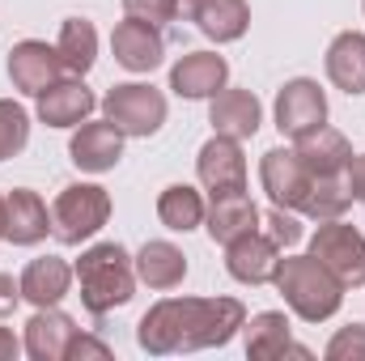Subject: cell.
I'll return each instance as SVG.
<instances>
[{
    "instance_id": "6da1fadb",
    "label": "cell",
    "mask_w": 365,
    "mask_h": 361,
    "mask_svg": "<svg viewBox=\"0 0 365 361\" xmlns=\"http://www.w3.org/2000/svg\"><path fill=\"white\" fill-rule=\"evenodd\" d=\"M247 323V306L238 298H162L136 323V345L149 357L225 349Z\"/></svg>"
},
{
    "instance_id": "7a4b0ae2",
    "label": "cell",
    "mask_w": 365,
    "mask_h": 361,
    "mask_svg": "<svg viewBox=\"0 0 365 361\" xmlns=\"http://www.w3.org/2000/svg\"><path fill=\"white\" fill-rule=\"evenodd\" d=\"M73 272L81 285V306L90 315H110L136 293V264L119 243H93L90 251H81Z\"/></svg>"
},
{
    "instance_id": "3957f363",
    "label": "cell",
    "mask_w": 365,
    "mask_h": 361,
    "mask_svg": "<svg viewBox=\"0 0 365 361\" xmlns=\"http://www.w3.org/2000/svg\"><path fill=\"white\" fill-rule=\"evenodd\" d=\"M272 285L280 289L284 306L302 323H327L340 310V302H344V285L323 268L314 255H289V260H280Z\"/></svg>"
},
{
    "instance_id": "277c9868",
    "label": "cell",
    "mask_w": 365,
    "mask_h": 361,
    "mask_svg": "<svg viewBox=\"0 0 365 361\" xmlns=\"http://www.w3.org/2000/svg\"><path fill=\"white\" fill-rule=\"evenodd\" d=\"M110 221V191L98 183H68L51 204V234L64 247H81Z\"/></svg>"
},
{
    "instance_id": "5b68a950",
    "label": "cell",
    "mask_w": 365,
    "mask_h": 361,
    "mask_svg": "<svg viewBox=\"0 0 365 361\" xmlns=\"http://www.w3.org/2000/svg\"><path fill=\"white\" fill-rule=\"evenodd\" d=\"M166 93L153 90L149 81H123L102 98V119H110L123 136H153L166 123Z\"/></svg>"
},
{
    "instance_id": "8992f818",
    "label": "cell",
    "mask_w": 365,
    "mask_h": 361,
    "mask_svg": "<svg viewBox=\"0 0 365 361\" xmlns=\"http://www.w3.org/2000/svg\"><path fill=\"white\" fill-rule=\"evenodd\" d=\"M310 255L344 289L365 285V234L357 225H344V217L340 221H319V230L310 238Z\"/></svg>"
},
{
    "instance_id": "52a82bcc",
    "label": "cell",
    "mask_w": 365,
    "mask_h": 361,
    "mask_svg": "<svg viewBox=\"0 0 365 361\" xmlns=\"http://www.w3.org/2000/svg\"><path fill=\"white\" fill-rule=\"evenodd\" d=\"M259 183L268 191L276 208H289V213H302L306 200H310V187L314 175L306 171V162L297 158V149H268L259 158Z\"/></svg>"
},
{
    "instance_id": "ba28073f",
    "label": "cell",
    "mask_w": 365,
    "mask_h": 361,
    "mask_svg": "<svg viewBox=\"0 0 365 361\" xmlns=\"http://www.w3.org/2000/svg\"><path fill=\"white\" fill-rule=\"evenodd\" d=\"M272 111H276L280 136L297 141V136H306V132L327 123V93L319 90V81H310V77H293V81L280 86Z\"/></svg>"
},
{
    "instance_id": "9c48e42d",
    "label": "cell",
    "mask_w": 365,
    "mask_h": 361,
    "mask_svg": "<svg viewBox=\"0 0 365 361\" xmlns=\"http://www.w3.org/2000/svg\"><path fill=\"white\" fill-rule=\"evenodd\" d=\"M60 77H68V73H64V60H60V51L47 47L43 39H21V43L9 51V81H13L17 93L38 98L47 86H56Z\"/></svg>"
},
{
    "instance_id": "30bf717a",
    "label": "cell",
    "mask_w": 365,
    "mask_h": 361,
    "mask_svg": "<svg viewBox=\"0 0 365 361\" xmlns=\"http://www.w3.org/2000/svg\"><path fill=\"white\" fill-rule=\"evenodd\" d=\"M68 158L86 175H106L123 158V132L110 119H86V123H77V132L68 141Z\"/></svg>"
},
{
    "instance_id": "8fae6325",
    "label": "cell",
    "mask_w": 365,
    "mask_h": 361,
    "mask_svg": "<svg viewBox=\"0 0 365 361\" xmlns=\"http://www.w3.org/2000/svg\"><path fill=\"white\" fill-rule=\"evenodd\" d=\"M195 175L200 183L217 195V191H247V158H242V141L212 132V141H204L200 158H195Z\"/></svg>"
},
{
    "instance_id": "7c38bea8",
    "label": "cell",
    "mask_w": 365,
    "mask_h": 361,
    "mask_svg": "<svg viewBox=\"0 0 365 361\" xmlns=\"http://www.w3.org/2000/svg\"><path fill=\"white\" fill-rule=\"evenodd\" d=\"M110 51H115V60H119L128 73H153V68H162V60H166L162 26H149V21L128 17V21H119V26L110 30Z\"/></svg>"
},
{
    "instance_id": "4fadbf2b",
    "label": "cell",
    "mask_w": 365,
    "mask_h": 361,
    "mask_svg": "<svg viewBox=\"0 0 365 361\" xmlns=\"http://www.w3.org/2000/svg\"><path fill=\"white\" fill-rule=\"evenodd\" d=\"M276 264H280V247L264 230H251L234 243H225V272L238 280V285H268L276 276Z\"/></svg>"
},
{
    "instance_id": "5bb4252c",
    "label": "cell",
    "mask_w": 365,
    "mask_h": 361,
    "mask_svg": "<svg viewBox=\"0 0 365 361\" xmlns=\"http://www.w3.org/2000/svg\"><path fill=\"white\" fill-rule=\"evenodd\" d=\"M225 86H230V64L217 51H187L179 64L170 68V90L179 98H187V102L217 98Z\"/></svg>"
},
{
    "instance_id": "9a60e30c",
    "label": "cell",
    "mask_w": 365,
    "mask_h": 361,
    "mask_svg": "<svg viewBox=\"0 0 365 361\" xmlns=\"http://www.w3.org/2000/svg\"><path fill=\"white\" fill-rule=\"evenodd\" d=\"M98 111V98L86 86V77H60L56 86L38 93V119L47 128H77Z\"/></svg>"
},
{
    "instance_id": "2e32d148",
    "label": "cell",
    "mask_w": 365,
    "mask_h": 361,
    "mask_svg": "<svg viewBox=\"0 0 365 361\" xmlns=\"http://www.w3.org/2000/svg\"><path fill=\"white\" fill-rule=\"evenodd\" d=\"M208 123L212 132L221 136H234V141H251L264 123V106L251 90H238V86H225L217 98H208Z\"/></svg>"
},
{
    "instance_id": "e0dca14e",
    "label": "cell",
    "mask_w": 365,
    "mask_h": 361,
    "mask_svg": "<svg viewBox=\"0 0 365 361\" xmlns=\"http://www.w3.org/2000/svg\"><path fill=\"white\" fill-rule=\"evenodd\" d=\"M259 221L264 217H259V208H255V200L247 191H217L208 200V213H204V230L221 247L242 238V234H251V230H259Z\"/></svg>"
},
{
    "instance_id": "ac0fdd59",
    "label": "cell",
    "mask_w": 365,
    "mask_h": 361,
    "mask_svg": "<svg viewBox=\"0 0 365 361\" xmlns=\"http://www.w3.org/2000/svg\"><path fill=\"white\" fill-rule=\"evenodd\" d=\"M17 280H21V302L43 310V306H60L68 298L77 272L68 268V260H60V255H38V260L26 264V272Z\"/></svg>"
},
{
    "instance_id": "d6986e66",
    "label": "cell",
    "mask_w": 365,
    "mask_h": 361,
    "mask_svg": "<svg viewBox=\"0 0 365 361\" xmlns=\"http://www.w3.org/2000/svg\"><path fill=\"white\" fill-rule=\"evenodd\" d=\"M81 327L64 315V310H56V306H43V310H34V319L26 323V336H21V353L34 361H64L68 353V340L77 336Z\"/></svg>"
},
{
    "instance_id": "ffe728a7",
    "label": "cell",
    "mask_w": 365,
    "mask_h": 361,
    "mask_svg": "<svg viewBox=\"0 0 365 361\" xmlns=\"http://www.w3.org/2000/svg\"><path fill=\"white\" fill-rule=\"evenodd\" d=\"M242 332H247V357H255V361H272V357H284V353L310 357V349L293 345L284 310H259V315H251L242 323Z\"/></svg>"
},
{
    "instance_id": "44dd1931",
    "label": "cell",
    "mask_w": 365,
    "mask_h": 361,
    "mask_svg": "<svg viewBox=\"0 0 365 361\" xmlns=\"http://www.w3.org/2000/svg\"><path fill=\"white\" fill-rule=\"evenodd\" d=\"M47 234H51V213H47L43 195L30 191V187H13L9 191V230H4V238L13 247H38Z\"/></svg>"
},
{
    "instance_id": "7402d4cb",
    "label": "cell",
    "mask_w": 365,
    "mask_h": 361,
    "mask_svg": "<svg viewBox=\"0 0 365 361\" xmlns=\"http://www.w3.org/2000/svg\"><path fill=\"white\" fill-rule=\"evenodd\" d=\"M132 264H136V280L149 285V289H158V293L179 289L182 276H187V255H182L175 243H166V238H149L132 255Z\"/></svg>"
},
{
    "instance_id": "603a6c76",
    "label": "cell",
    "mask_w": 365,
    "mask_h": 361,
    "mask_svg": "<svg viewBox=\"0 0 365 361\" xmlns=\"http://www.w3.org/2000/svg\"><path fill=\"white\" fill-rule=\"evenodd\" d=\"M323 64H327V81H331L336 90H344L349 98L365 93V34L361 30L336 34Z\"/></svg>"
},
{
    "instance_id": "cb8c5ba5",
    "label": "cell",
    "mask_w": 365,
    "mask_h": 361,
    "mask_svg": "<svg viewBox=\"0 0 365 361\" xmlns=\"http://www.w3.org/2000/svg\"><path fill=\"white\" fill-rule=\"evenodd\" d=\"M293 149H297V158L306 162L310 175H344V166H349V158H353L349 136L336 132V128H327V123L314 128V132H306V136H297Z\"/></svg>"
},
{
    "instance_id": "d4e9b609",
    "label": "cell",
    "mask_w": 365,
    "mask_h": 361,
    "mask_svg": "<svg viewBox=\"0 0 365 361\" xmlns=\"http://www.w3.org/2000/svg\"><path fill=\"white\" fill-rule=\"evenodd\" d=\"M195 26L212 43H238L251 26V4L247 0H204L195 13Z\"/></svg>"
},
{
    "instance_id": "484cf974",
    "label": "cell",
    "mask_w": 365,
    "mask_h": 361,
    "mask_svg": "<svg viewBox=\"0 0 365 361\" xmlns=\"http://www.w3.org/2000/svg\"><path fill=\"white\" fill-rule=\"evenodd\" d=\"M56 51H60L68 77H86L93 68V60H98V30H93L90 17H64Z\"/></svg>"
},
{
    "instance_id": "4316f807",
    "label": "cell",
    "mask_w": 365,
    "mask_h": 361,
    "mask_svg": "<svg viewBox=\"0 0 365 361\" xmlns=\"http://www.w3.org/2000/svg\"><path fill=\"white\" fill-rule=\"evenodd\" d=\"M204 213H208V204L191 183H170L158 195V221L166 230H175V234H187V230L204 225Z\"/></svg>"
},
{
    "instance_id": "83f0119b",
    "label": "cell",
    "mask_w": 365,
    "mask_h": 361,
    "mask_svg": "<svg viewBox=\"0 0 365 361\" xmlns=\"http://www.w3.org/2000/svg\"><path fill=\"white\" fill-rule=\"evenodd\" d=\"M353 195L344 187V175H314V187H310V200L302 208V217L310 221H340L349 213Z\"/></svg>"
},
{
    "instance_id": "f1b7e54d",
    "label": "cell",
    "mask_w": 365,
    "mask_h": 361,
    "mask_svg": "<svg viewBox=\"0 0 365 361\" xmlns=\"http://www.w3.org/2000/svg\"><path fill=\"white\" fill-rule=\"evenodd\" d=\"M30 141V115L21 102L13 98H0V162L4 158H17Z\"/></svg>"
},
{
    "instance_id": "f546056e",
    "label": "cell",
    "mask_w": 365,
    "mask_h": 361,
    "mask_svg": "<svg viewBox=\"0 0 365 361\" xmlns=\"http://www.w3.org/2000/svg\"><path fill=\"white\" fill-rule=\"evenodd\" d=\"M323 357H327V361H365V327H361V323L340 327V332L327 340Z\"/></svg>"
},
{
    "instance_id": "4dcf8cb0",
    "label": "cell",
    "mask_w": 365,
    "mask_h": 361,
    "mask_svg": "<svg viewBox=\"0 0 365 361\" xmlns=\"http://www.w3.org/2000/svg\"><path fill=\"white\" fill-rule=\"evenodd\" d=\"M264 234L272 238L276 247H297L302 243V221H297V213H289V208H276L272 204V213L264 217Z\"/></svg>"
},
{
    "instance_id": "1f68e13d",
    "label": "cell",
    "mask_w": 365,
    "mask_h": 361,
    "mask_svg": "<svg viewBox=\"0 0 365 361\" xmlns=\"http://www.w3.org/2000/svg\"><path fill=\"white\" fill-rule=\"evenodd\" d=\"M123 13L136 21L162 26V21H170V0H123Z\"/></svg>"
},
{
    "instance_id": "d6a6232c",
    "label": "cell",
    "mask_w": 365,
    "mask_h": 361,
    "mask_svg": "<svg viewBox=\"0 0 365 361\" xmlns=\"http://www.w3.org/2000/svg\"><path fill=\"white\" fill-rule=\"evenodd\" d=\"M81 357L106 361V357H110V345H106V340H93V336H86V332H77V336L68 340V353H64V361H81Z\"/></svg>"
},
{
    "instance_id": "836d02e7",
    "label": "cell",
    "mask_w": 365,
    "mask_h": 361,
    "mask_svg": "<svg viewBox=\"0 0 365 361\" xmlns=\"http://www.w3.org/2000/svg\"><path fill=\"white\" fill-rule=\"evenodd\" d=\"M344 187H349V195L365 204V153H353L349 158V166H344Z\"/></svg>"
},
{
    "instance_id": "e575fe53",
    "label": "cell",
    "mask_w": 365,
    "mask_h": 361,
    "mask_svg": "<svg viewBox=\"0 0 365 361\" xmlns=\"http://www.w3.org/2000/svg\"><path fill=\"white\" fill-rule=\"evenodd\" d=\"M21 302V280H13L9 272H0V319H9Z\"/></svg>"
},
{
    "instance_id": "d590c367",
    "label": "cell",
    "mask_w": 365,
    "mask_h": 361,
    "mask_svg": "<svg viewBox=\"0 0 365 361\" xmlns=\"http://www.w3.org/2000/svg\"><path fill=\"white\" fill-rule=\"evenodd\" d=\"M204 0H170V21H195Z\"/></svg>"
},
{
    "instance_id": "8d00e7d4",
    "label": "cell",
    "mask_w": 365,
    "mask_h": 361,
    "mask_svg": "<svg viewBox=\"0 0 365 361\" xmlns=\"http://www.w3.org/2000/svg\"><path fill=\"white\" fill-rule=\"evenodd\" d=\"M17 353H21V340H17L9 327H0V361H13Z\"/></svg>"
},
{
    "instance_id": "74e56055",
    "label": "cell",
    "mask_w": 365,
    "mask_h": 361,
    "mask_svg": "<svg viewBox=\"0 0 365 361\" xmlns=\"http://www.w3.org/2000/svg\"><path fill=\"white\" fill-rule=\"evenodd\" d=\"M4 230H9V195H0V243H4Z\"/></svg>"
},
{
    "instance_id": "f35d334b",
    "label": "cell",
    "mask_w": 365,
    "mask_h": 361,
    "mask_svg": "<svg viewBox=\"0 0 365 361\" xmlns=\"http://www.w3.org/2000/svg\"><path fill=\"white\" fill-rule=\"evenodd\" d=\"M361 9H365V0H361Z\"/></svg>"
}]
</instances>
